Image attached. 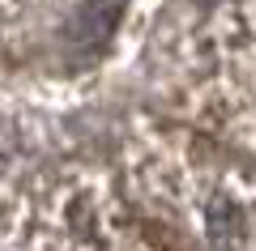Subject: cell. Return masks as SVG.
<instances>
[{
	"mask_svg": "<svg viewBox=\"0 0 256 251\" xmlns=\"http://www.w3.org/2000/svg\"><path fill=\"white\" fill-rule=\"evenodd\" d=\"M210 38L218 43L226 124L256 145V0H222Z\"/></svg>",
	"mask_w": 256,
	"mask_h": 251,
	"instance_id": "obj_2",
	"label": "cell"
},
{
	"mask_svg": "<svg viewBox=\"0 0 256 251\" xmlns=\"http://www.w3.org/2000/svg\"><path fill=\"white\" fill-rule=\"evenodd\" d=\"M137 205L171 251H256V179L188 141H158L137 166Z\"/></svg>",
	"mask_w": 256,
	"mask_h": 251,
	"instance_id": "obj_1",
	"label": "cell"
}]
</instances>
